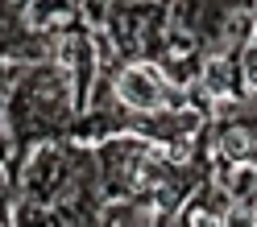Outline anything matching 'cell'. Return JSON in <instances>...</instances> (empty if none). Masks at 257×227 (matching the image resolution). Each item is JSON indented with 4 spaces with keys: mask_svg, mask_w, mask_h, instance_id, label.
I'll return each mask as SVG.
<instances>
[{
    "mask_svg": "<svg viewBox=\"0 0 257 227\" xmlns=\"http://www.w3.org/2000/svg\"><path fill=\"white\" fill-rule=\"evenodd\" d=\"M116 95L137 112H154L162 104V83H158V74L150 66H128L120 74V83H116Z\"/></svg>",
    "mask_w": 257,
    "mask_h": 227,
    "instance_id": "6da1fadb",
    "label": "cell"
},
{
    "mask_svg": "<svg viewBox=\"0 0 257 227\" xmlns=\"http://www.w3.org/2000/svg\"><path fill=\"white\" fill-rule=\"evenodd\" d=\"M224 149H228L232 157H249V149H253V136L245 132V128H232V132L224 136Z\"/></svg>",
    "mask_w": 257,
    "mask_h": 227,
    "instance_id": "7a4b0ae2",
    "label": "cell"
}]
</instances>
